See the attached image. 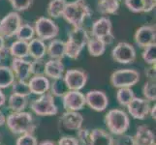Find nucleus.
I'll return each instance as SVG.
<instances>
[{
    "mask_svg": "<svg viewBox=\"0 0 156 145\" xmlns=\"http://www.w3.org/2000/svg\"><path fill=\"white\" fill-rule=\"evenodd\" d=\"M57 145H79V141H78L77 137L65 136H61L59 138Z\"/></svg>",
    "mask_w": 156,
    "mask_h": 145,
    "instance_id": "79ce46f5",
    "label": "nucleus"
},
{
    "mask_svg": "<svg viewBox=\"0 0 156 145\" xmlns=\"http://www.w3.org/2000/svg\"><path fill=\"white\" fill-rule=\"evenodd\" d=\"M65 67H64L61 60L58 59H50L45 64V76L55 79L63 77Z\"/></svg>",
    "mask_w": 156,
    "mask_h": 145,
    "instance_id": "412c9836",
    "label": "nucleus"
},
{
    "mask_svg": "<svg viewBox=\"0 0 156 145\" xmlns=\"http://www.w3.org/2000/svg\"><path fill=\"white\" fill-rule=\"evenodd\" d=\"M9 2L16 12H23L32 6L33 0H9Z\"/></svg>",
    "mask_w": 156,
    "mask_h": 145,
    "instance_id": "e433bc0d",
    "label": "nucleus"
},
{
    "mask_svg": "<svg viewBox=\"0 0 156 145\" xmlns=\"http://www.w3.org/2000/svg\"><path fill=\"white\" fill-rule=\"evenodd\" d=\"M12 91L14 94L28 97L31 94V90L28 85V82L24 81V80L17 79L15 80L12 84Z\"/></svg>",
    "mask_w": 156,
    "mask_h": 145,
    "instance_id": "473e14b6",
    "label": "nucleus"
},
{
    "mask_svg": "<svg viewBox=\"0 0 156 145\" xmlns=\"http://www.w3.org/2000/svg\"><path fill=\"white\" fill-rule=\"evenodd\" d=\"M110 80L115 88L132 87L140 81V73L133 69H120L112 74Z\"/></svg>",
    "mask_w": 156,
    "mask_h": 145,
    "instance_id": "423d86ee",
    "label": "nucleus"
},
{
    "mask_svg": "<svg viewBox=\"0 0 156 145\" xmlns=\"http://www.w3.org/2000/svg\"><path fill=\"white\" fill-rule=\"evenodd\" d=\"M11 69L13 70L15 77L20 80L26 81L31 76V61L25 60V58H14L11 63Z\"/></svg>",
    "mask_w": 156,
    "mask_h": 145,
    "instance_id": "f3484780",
    "label": "nucleus"
},
{
    "mask_svg": "<svg viewBox=\"0 0 156 145\" xmlns=\"http://www.w3.org/2000/svg\"><path fill=\"white\" fill-rule=\"evenodd\" d=\"M6 123V116L3 114V112L0 110V127L3 126Z\"/></svg>",
    "mask_w": 156,
    "mask_h": 145,
    "instance_id": "09e8293b",
    "label": "nucleus"
},
{
    "mask_svg": "<svg viewBox=\"0 0 156 145\" xmlns=\"http://www.w3.org/2000/svg\"><path fill=\"white\" fill-rule=\"evenodd\" d=\"M31 109L38 116H52L58 113V109L55 103V97L48 92L40 95V98L32 102Z\"/></svg>",
    "mask_w": 156,
    "mask_h": 145,
    "instance_id": "39448f33",
    "label": "nucleus"
},
{
    "mask_svg": "<svg viewBox=\"0 0 156 145\" xmlns=\"http://www.w3.org/2000/svg\"><path fill=\"white\" fill-rule=\"evenodd\" d=\"M149 113L151 115V118L153 120H156V105H154L153 106L150 107V110H149Z\"/></svg>",
    "mask_w": 156,
    "mask_h": 145,
    "instance_id": "de8ad7c7",
    "label": "nucleus"
},
{
    "mask_svg": "<svg viewBox=\"0 0 156 145\" xmlns=\"http://www.w3.org/2000/svg\"><path fill=\"white\" fill-rule=\"evenodd\" d=\"M83 120V116L80 112L66 110L59 118V125L62 130L78 131L82 128Z\"/></svg>",
    "mask_w": 156,
    "mask_h": 145,
    "instance_id": "4468645a",
    "label": "nucleus"
},
{
    "mask_svg": "<svg viewBox=\"0 0 156 145\" xmlns=\"http://www.w3.org/2000/svg\"><path fill=\"white\" fill-rule=\"evenodd\" d=\"M85 105H87L91 109L95 111H104L109 105V98L105 92L100 90L89 91L84 95Z\"/></svg>",
    "mask_w": 156,
    "mask_h": 145,
    "instance_id": "f8f14e48",
    "label": "nucleus"
},
{
    "mask_svg": "<svg viewBox=\"0 0 156 145\" xmlns=\"http://www.w3.org/2000/svg\"><path fill=\"white\" fill-rule=\"evenodd\" d=\"M115 145H135L134 138L132 136L129 135H120L115 141Z\"/></svg>",
    "mask_w": 156,
    "mask_h": 145,
    "instance_id": "a19ab883",
    "label": "nucleus"
},
{
    "mask_svg": "<svg viewBox=\"0 0 156 145\" xmlns=\"http://www.w3.org/2000/svg\"><path fill=\"white\" fill-rule=\"evenodd\" d=\"M50 80L46 78L45 74L43 76H33L28 81V85L31 90V94L43 95L50 90Z\"/></svg>",
    "mask_w": 156,
    "mask_h": 145,
    "instance_id": "a211bd4d",
    "label": "nucleus"
},
{
    "mask_svg": "<svg viewBox=\"0 0 156 145\" xmlns=\"http://www.w3.org/2000/svg\"><path fill=\"white\" fill-rule=\"evenodd\" d=\"M29 56L33 59H43L47 54V46L45 41L39 38H33L28 42Z\"/></svg>",
    "mask_w": 156,
    "mask_h": 145,
    "instance_id": "5701e85b",
    "label": "nucleus"
},
{
    "mask_svg": "<svg viewBox=\"0 0 156 145\" xmlns=\"http://www.w3.org/2000/svg\"><path fill=\"white\" fill-rule=\"evenodd\" d=\"M67 4L66 0H51L48 5L47 13L52 19H58L62 17L63 11Z\"/></svg>",
    "mask_w": 156,
    "mask_h": 145,
    "instance_id": "cd10ccee",
    "label": "nucleus"
},
{
    "mask_svg": "<svg viewBox=\"0 0 156 145\" xmlns=\"http://www.w3.org/2000/svg\"><path fill=\"white\" fill-rule=\"evenodd\" d=\"M47 54L51 59L62 60L65 57V42L57 39L51 40L50 44L47 46Z\"/></svg>",
    "mask_w": 156,
    "mask_h": 145,
    "instance_id": "4be33fe9",
    "label": "nucleus"
},
{
    "mask_svg": "<svg viewBox=\"0 0 156 145\" xmlns=\"http://www.w3.org/2000/svg\"><path fill=\"white\" fill-rule=\"evenodd\" d=\"M11 54H10L9 47H3L2 50H0V63H4L6 60H8Z\"/></svg>",
    "mask_w": 156,
    "mask_h": 145,
    "instance_id": "c03bdc74",
    "label": "nucleus"
},
{
    "mask_svg": "<svg viewBox=\"0 0 156 145\" xmlns=\"http://www.w3.org/2000/svg\"><path fill=\"white\" fill-rule=\"evenodd\" d=\"M87 50L89 52V54L94 57L103 55L106 50V45L101 40L94 38V37L88 39L87 43Z\"/></svg>",
    "mask_w": 156,
    "mask_h": 145,
    "instance_id": "c85d7f7f",
    "label": "nucleus"
},
{
    "mask_svg": "<svg viewBox=\"0 0 156 145\" xmlns=\"http://www.w3.org/2000/svg\"><path fill=\"white\" fill-rule=\"evenodd\" d=\"M144 13H149L155 8L156 0H144Z\"/></svg>",
    "mask_w": 156,
    "mask_h": 145,
    "instance_id": "37998d69",
    "label": "nucleus"
},
{
    "mask_svg": "<svg viewBox=\"0 0 156 145\" xmlns=\"http://www.w3.org/2000/svg\"><path fill=\"white\" fill-rule=\"evenodd\" d=\"M112 59L120 64H130L136 59V50L134 47L126 42H119L112 51Z\"/></svg>",
    "mask_w": 156,
    "mask_h": 145,
    "instance_id": "9d476101",
    "label": "nucleus"
},
{
    "mask_svg": "<svg viewBox=\"0 0 156 145\" xmlns=\"http://www.w3.org/2000/svg\"><path fill=\"white\" fill-rule=\"evenodd\" d=\"M142 57L144 59V61L147 64H148V65H155V62H156V45H155V43L146 47H144Z\"/></svg>",
    "mask_w": 156,
    "mask_h": 145,
    "instance_id": "72a5a7b5",
    "label": "nucleus"
},
{
    "mask_svg": "<svg viewBox=\"0 0 156 145\" xmlns=\"http://www.w3.org/2000/svg\"><path fill=\"white\" fill-rule=\"evenodd\" d=\"M150 67L146 70V76L148 78V80L155 81V65H149Z\"/></svg>",
    "mask_w": 156,
    "mask_h": 145,
    "instance_id": "a18cd8bd",
    "label": "nucleus"
},
{
    "mask_svg": "<svg viewBox=\"0 0 156 145\" xmlns=\"http://www.w3.org/2000/svg\"><path fill=\"white\" fill-rule=\"evenodd\" d=\"M45 64L43 59H34L31 61V74L33 76H43L45 74Z\"/></svg>",
    "mask_w": 156,
    "mask_h": 145,
    "instance_id": "58836bf2",
    "label": "nucleus"
},
{
    "mask_svg": "<svg viewBox=\"0 0 156 145\" xmlns=\"http://www.w3.org/2000/svg\"><path fill=\"white\" fill-rule=\"evenodd\" d=\"M134 138L135 145H153L155 144V135L150 129L144 125L137 128V133Z\"/></svg>",
    "mask_w": 156,
    "mask_h": 145,
    "instance_id": "6ab92c4d",
    "label": "nucleus"
},
{
    "mask_svg": "<svg viewBox=\"0 0 156 145\" xmlns=\"http://www.w3.org/2000/svg\"><path fill=\"white\" fill-rule=\"evenodd\" d=\"M21 24V18L18 12H10L0 20V36L4 39L12 38L16 35Z\"/></svg>",
    "mask_w": 156,
    "mask_h": 145,
    "instance_id": "1a4fd4ad",
    "label": "nucleus"
},
{
    "mask_svg": "<svg viewBox=\"0 0 156 145\" xmlns=\"http://www.w3.org/2000/svg\"><path fill=\"white\" fill-rule=\"evenodd\" d=\"M125 6L132 13L139 14L144 13V0H124Z\"/></svg>",
    "mask_w": 156,
    "mask_h": 145,
    "instance_id": "c9c22d12",
    "label": "nucleus"
},
{
    "mask_svg": "<svg viewBox=\"0 0 156 145\" xmlns=\"http://www.w3.org/2000/svg\"><path fill=\"white\" fill-rule=\"evenodd\" d=\"M88 39L87 31L83 26L73 27L68 34V40L65 42V56L71 59H78L87 46Z\"/></svg>",
    "mask_w": 156,
    "mask_h": 145,
    "instance_id": "7ed1b4c3",
    "label": "nucleus"
},
{
    "mask_svg": "<svg viewBox=\"0 0 156 145\" xmlns=\"http://www.w3.org/2000/svg\"><path fill=\"white\" fill-rule=\"evenodd\" d=\"M135 94L131 87H122L118 88L116 92V100L118 104L122 106H127V105L134 99Z\"/></svg>",
    "mask_w": 156,
    "mask_h": 145,
    "instance_id": "2f4dec72",
    "label": "nucleus"
},
{
    "mask_svg": "<svg viewBox=\"0 0 156 145\" xmlns=\"http://www.w3.org/2000/svg\"><path fill=\"white\" fill-rule=\"evenodd\" d=\"M15 80L16 77L11 67L6 65H0V89L12 86Z\"/></svg>",
    "mask_w": 156,
    "mask_h": 145,
    "instance_id": "393cba45",
    "label": "nucleus"
},
{
    "mask_svg": "<svg viewBox=\"0 0 156 145\" xmlns=\"http://www.w3.org/2000/svg\"><path fill=\"white\" fill-rule=\"evenodd\" d=\"M63 78L70 90H82L87 82V74L82 69L68 70Z\"/></svg>",
    "mask_w": 156,
    "mask_h": 145,
    "instance_id": "9b49d317",
    "label": "nucleus"
},
{
    "mask_svg": "<svg viewBox=\"0 0 156 145\" xmlns=\"http://www.w3.org/2000/svg\"><path fill=\"white\" fill-rule=\"evenodd\" d=\"M143 94L144 99L149 102L156 101V84L154 80H147L143 87Z\"/></svg>",
    "mask_w": 156,
    "mask_h": 145,
    "instance_id": "f704fd0d",
    "label": "nucleus"
},
{
    "mask_svg": "<svg viewBox=\"0 0 156 145\" xmlns=\"http://www.w3.org/2000/svg\"><path fill=\"white\" fill-rule=\"evenodd\" d=\"M8 129L14 135H23V133H33L36 130L34 119L29 112L20 111L12 112L6 118Z\"/></svg>",
    "mask_w": 156,
    "mask_h": 145,
    "instance_id": "f03ea898",
    "label": "nucleus"
},
{
    "mask_svg": "<svg viewBox=\"0 0 156 145\" xmlns=\"http://www.w3.org/2000/svg\"><path fill=\"white\" fill-rule=\"evenodd\" d=\"M112 24L108 17H102L92 24L91 35L94 38L101 40L104 44L111 45L115 41V36L112 34Z\"/></svg>",
    "mask_w": 156,
    "mask_h": 145,
    "instance_id": "0eeeda50",
    "label": "nucleus"
},
{
    "mask_svg": "<svg viewBox=\"0 0 156 145\" xmlns=\"http://www.w3.org/2000/svg\"><path fill=\"white\" fill-rule=\"evenodd\" d=\"M16 145H38V140H37V137L33 133H23L17 139Z\"/></svg>",
    "mask_w": 156,
    "mask_h": 145,
    "instance_id": "4c0bfd02",
    "label": "nucleus"
},
{
    "mask_svg": "<svg viewBox=\"0 0 156 145\" xmlns=\"http://www.w3.org/2000/svg\"><path fill=\"white\" fill-rule=\"evenodd\" d=\"M156 31L154 25H143L137 29L134 40L140 47H146L155 43Z\"/></svg>",
    "mask_w": 156,
    "mask_h": 145,
    "instance_id": "dca6fc26",
    "label": "nucleus"
},
{
    "mask_svg": "<svg viewBox=\"0 0 156 145\" xmlns=\"http://www.w3.org/2000/svg\"><path fill=\"white\" fill-rule=\"evenodd\" d=\"M6 103V96L2 92V89H0V106H2Z\"/></svg>",
    "mask_w": 156,
    "mask_h": 145,
    "instance_id": "49530a36",
    "label": "nucleus"
},
{
    "mask_svg": "<svg viewBox=\"0 0 156 145\" xmlns=\"http://www.w3.org/2000/svg\"><path fill=\"white\" fill-rule=\"evenodd\" d=\"M62 99L63 106L66 110L79 111L85 105V97L80 91L70 90L62 97Z\"/></svg>",
    "mask_w": 156,
    "mask_h": 145,
    "instance_id": "2eb2a0df",
    "label": "nucleus"
},
{
    "mask_svg": "<svg viewBox=\"0 0 156 145\" xmlns=\"http://www.w3.org/2000/svg\"><path fill=\"white\" fill-rule=\"evenodd\" d=\"M77 139L79 145H88L90 139V130L80 128L77 131Z\"/></svg>",
    "mask_w": 156,
    "mask_h": 145,
    "instance_id": "ea45409f",
    "label": "nucleus"
},
{
    "mask_svg": "<svg viewBox=\"0 0 156 145\" xmlns=\"http://www.w3.org/2000/svg\"><path fill=\"white\" fill-rule=\"evenodd\" d=\"M93 12L87 0H75L73 2H67L63 11L62 17L73 27L83 26L85 19L91 18Z\"/></svg>",
    "mask_w": 156,
    "mask_h": 145,
    "instance_id": "f257e3e1",
    "label": "nucleus"
},
{
    "mask_svg": "<svg viewBox=\"0 0 156 145\" xmlns=\"http://www.w3.org/2000/svg\"><path fill=\"white\" fill-rule=\"evenodd\" d=\"M10 54L14 58H26L29 56L28 42L16 40L9 47Z\"/></svg>",
    "mask_w": 156,
    "mask_h": 145,
    "instance_id": "b1692460",
    "label": "nucleus"
},
{
    "mask_svg": "<svg viewBox=\"0 0 156 145\" xmlns=\"http://www.w3.org/2000/svg\"><path fill=\"white\" fill-rule=\"evenodd\" d=\"M35 34L37 38L43 41H51L57 37L59 33L58 25L51 19L41 17L35 21Z\"/></svg>",
    "mask_w": 156,
    "mask_h": 145,
    "instance_id": "6e6552de",
    "label": "nucleus"
},
{
    "mask_svg": "<svg viewBox=\"0 0 156 145\" xmlns=\"http://www.w3.org/2000/svg\"><path fill=\"white\" fill-rule=\"evenodd\" d=\"M3 47H5V39L3 37L0 36V50H1Z\"/></svg>",
    "mask_w": 156,
    "mask_h": 145,
    "instance_id": "3c124183",
    "label": "nucleus"
},
{
    "mask_svg": "<svg viewBox=\"0 0 156 145\" xmlns=\"http://www.w3.org/2000/svg\"><path fill=\"white\" fill-rule=\"evenodd\" d=\"M97 7L101 14L114 15L119 9V2L118 0H99Z\"/></svg>",
    "mask_w": 156,
    "mask_h": 145,
    "instance_id": "c756f323",
    "label": "nucleus"
},
{
    "mask_svg": "<svg viewBox=\"0 0 156 145\" xmlns=\"http://www.w3.org/2000/svg\"><path fill=\"white\" fill-rule=\"evenodd\" d=\"M27 105V97L17 94H11L8 100V106L13 112L23 111Z\"/></svg>",
    "mask_w": 156,
    "mask_h": 145,
    "instance_id": "a878e982",
    "label": "nucleus"
},
{
    "mask_svg": "<svg viewBox=\"0 0 156 145\" xmlns=\"http://www.w3.org/2000/svg\"><path fill=\"white\" fill-rule=\"evenodd\" d=\"M39 145H55V143L51 140H45V141H42Z\"/></svg>",
    "mask_w": 156,
    "mask_h": 145,
    "instance_id": "8fccbe9b",
    "label": "nucleus"
},
{
    "mask_svg": "<svg viewBox=\"0 0 156 145\" xmlns=\"http://www.w3.org/2000/svg\"><path fill=\"white\" fill-rule=\"evenodd\" d=\"M126 107L129 114L134 119L144 120L149 114V110L151 106H150L149 101H147V99L134 97V99L127 105Z\"/></svg>",
    "mask_w": 156,
    "mask_h": 145,
    "instance_id": "ddd939ff",
    "label": "nucleus"
},
{
    "mask_svg": "<svg viewBox=\"0 0 156 145\" xmlns=\"http://www.w3.org/2000/svg\"><path fill=\"white\" fill-rule=\"evenodd\" d=\"M88 145H115L114 137L103 129L90 130V139Z\"/></svg>",
    "mask_w": 156,
    "mask_h": 145,
    "instance_id": "aec40b11",
    "label": "nucleus"
},
{
    "mask_svg": "<svg viewBox=\"0 0 156 145\" xmlns=\"http://www.w3.org/2000/svg\"><path fill=\"white\" fill-rule=\"evenodd\" d=\"M34 35L35 30L33 26L28 23H21L15 36L17 37L18 40L29 42L34 38Z\"/></svg>",
    "mask_w": 156,
    "mask_h": 145,
    "instance_id": "7c9ffc66",
    "label": "nucleus"
},
{
    "mask_svg": "<svg viewBox=\"0 0 156 145\" xmlns=\"http://www.w3.org/2000/svg\"><path fill=\"white\" fill-rule=\"evenodd\" d=\"M153 145H156V144H153Z\"/></svg>",
    "mask_w": 156,
    "mask_h": 145,
    "instance_id": "603ef678",
    "label": "nucleus"
},
{
    "mask_svg": "<svg viewBox=\"0 0 156 145\" xmlns=\"http://www.w3.org/2000/svg\"><path fill=\"white\" fill-rule=\"evenodd\" d=\"M105 122L108 130L111 133L115 136L125 133L130 126V119L128 114L125 111L117 109L108 111L105 116Z\"/></svg>",
    "mask_w": 156,
    "mask_h": 145,
    "instance_id": "20e7f679",
    "label": "nucleus"
},
{
    "mask_svg": "<svg viewBox=\"0 0 156 145\" xmlns=\"http://www.w3.org/2000/svg\"><path fill=\"white\" fill-rule=\"evenodd\" d=\"M50 89L51 94L53 97H59V98H62L68 91H70L63 77L52 79V82L50 84Z\"/></svg>",
    "mask_w": 156,
    "mask_h": 145,
    "instance_id": "bb28decb",
    "label": "nucleus"
}]
</instances>
